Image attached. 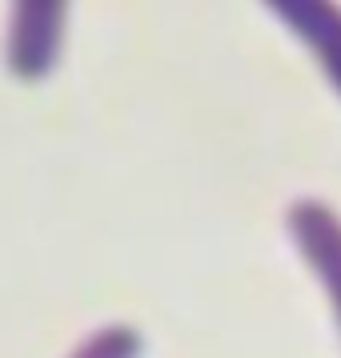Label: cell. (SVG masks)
I'll use <instances>...</instances> for the list:
<instances>
[{
    "mask_svg": "<svg viewBox=\"0 0 341 358\" xmlns=\"http://www.w3.org/2000/svg\"><path fill=\"white\" fill-rule=\"evenodd\" d=\"M289 229L301 245V254L309 258V266L325 282L341 322V217L321 201H297L289 210Z\"/></svg>",
    "mask_w": 341,
    "mask_h": 358,
    "instance_id": "1",
    "label": "cell"
},
{
    "mask_svg": "<svg viewBox=\"0 0 341 358\" xmlns=\"http://www.w3.org/2000/svg\"><path fill=\"white\" fill-rule=\"evenodd\" d=\"M277 13L285 17V24H293L297 33L309 41L313 57L321 61V69L329 73V81L341 89V8L333 4H277Z\"/></svg>",
    "mask_w": 341,
    "mask_h": 358,
    "instance_id": "3",
    "label": "cell"
},
{
    "mask_svg": "<svg viewBox=\"0 0 341 358\" xmlns=\"http://www.w3.org/2000/svg\"><path fill=\"white\" fill-rule=\"evenodd\" d=\"M61 41V4H24L13 29V69L20 77H45Z\"/></svg>",
    "mask_w": 341,
    "mask_h": 358,
    "instance_id": "2",
    "label": "cell"
},
{
    "mask_svg": "<svg viewBox=\"0 0 341 358\" xmlns=\"http://www.w3.org/2000/svg\"><path fill=\"white\" fill-rule=\"evenodd\" d=\"M137 355H141V334L129 330V326H109L100 334H89L73 358H137Z\"/></svg>",
    "mask_w": 341,
    "mask_h": 358,
    "instance_id": "4",
    "label": "cell"
}]
</instances>
